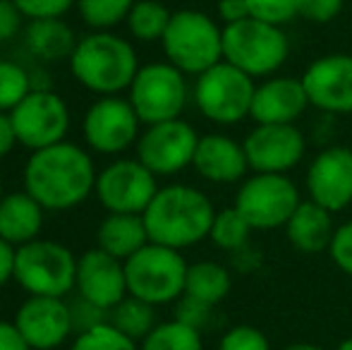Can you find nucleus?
<instances>
[{
    "label": "nucleus",
    "mask_w": 352,
    "mask_h": 350,
    "mask_svg": "<svg viewBox=\"0 0 352 350\" xmlns=\"http://www.w3.org/2000/svg\"><path fill=\"white\" fill-rule=\"evenodd\" d=\"M96 166L89 151L72 142H58L32 151L24 164V192L48 211H67L89 199L96 187Z\"/></svg>",
    "instance_id": "nucleus-1"
},
{
    "label": "nucleus",
    "mask_w": 352,
    "mask_h": 350,
    "mask_svg": "<svg viewBox=\"0 0 352 350\" xmlns=\"http://www.w3.org/2000/svg\"><path fill=\"white\" fill-rule=\"evenodd\" d=\"M142 219L151 243L182 252L209 238L216 209L201 190L175 182L158 187Z\"/></svg>",
    "instance_id": "nucleus-2"
},
{
    "label": "nucleus",
    "mask_w": 352,
    "mask_h": 350,
    "mask_svg": "<svg viewBox=\"0 0 352 350\" xmlns=\"http://www.w3.org/2000/svg\"><path fill=\"white\" fill-rule=\"evenodd\" d=\"M140 67L135 46L113 32L87 34L70 56L74 80L98 96H120L135 82Z\"/></svg>",
    "instance_id": "nucleus-3"
},
{
    "label": "nucleus",
    "mask_w": 352,
    "mask_h": 350,
    "mask_svg": "<svg viewBox=\"0 0 352 350\" xmlns=\"http://www.w3.org/2000/svg\"><path fill=\"white\" fill-rule=\"evenodd\" d=\"M290 56V41L283 27L247 17L223 27V61L252 80L274 77Z\"/></svg>",
    "instance_id": "nucleus-4"
},
{
    "label": "nucleus",
    "mask_w": 352,
    "mask_h": 350,
    "mask_svg": "<svg viewBox=\"0 0 352 350\" xmlns=\"http://www.w3.org/2000/svg\"><path fill=\"white\" fill-rule=\"evenodd\" d=\"M161 46L170 65L197 77L223 61V27L199 10H177L168 22Z\"/></svg>",
    "instance_id": "nucleus-5"
},
{
    "label": "nucleus",
    "mask_w": 352,
    "mask_h": 350,
    "mask_svg": "<svg viewBox=\"0 0 352 350\" xmlns=\"http://www.w3.org/2000/svg\"><path fill=\"white\" fill-rule=\"evenodd\" d=\"M190 264L180 250L166 245L146 243L125 262L127 295L161 307L170 305L185 295V281Z\"/></svg>",
    "instance_id": "nucleus-6"
},
{
    "label": "nucleus",
    "mask_w": 352,
    "mask_h": 350,
    "mask_svg": "<svg viewBox=\"0 0 352 350\" xmlns=\"http://www.w3.org/2000/svg\"><path fill=\"white\" fill-rule=\"evenodd\" d=\"M14 281L29 295L65 298L74 290L77 257L70 248L56 240L36 238L17 248L14 254Z\"/></svg>",
    "instance_id": "nucleus-7"
},
{
    "label": "nucleus",
    "mask_w": 352,
    "mask_h": 350,
    "mask_svg": "<svg viewBox=\"0 0 352 350\" xmlns=\"http://www.w3.org/2000/svg\"><path fill=\"white\" fill-rule=\"evenodd\" d=\"M254 91L256 85L250 75L221 61L218 65L197 75L192 98L206 120L228 127L250 118Z\"/></svg>",
    "instance_id": "nucleus-8"
},
{
    "label": "nucleus",
    "mask_w": 352,
    "mask_h": 350,
    "mask_svg": "<svg viewBox=\"0 0 352 350\" xmlns=\"http://www.w3.org/2000/svg\"><path fill=\"white\" fill-rule=\"evenodd\" d=\"M185 72L170 63H148L142 65L135 82L127 89V101L144 125L175 120L182 116L190 101Z\"/></svg>",
    "instance_id": "nucleus-9"
},
{
    "label": "nucleus",
    "mask_w": 352,
    "mask_h": 350,
    "mask_svg": "<svg viewBox=\"0 0 352 350\" xmlns=\"http://www.w3.org/2000/svg\"><path fill=\"white\" fill-rule=\"evenodd\" d=\"M300 204V190L283 173H254L245 177L235 195V209L254 230L285 228Z\"/></svg>",
    "instance_id": "nucleus-10"
},
{
    "label": "nucleus",
    "mask_w": 352,
    "mask_h": 350,
    "mask_svg": "<svg viewBox=\"0 0 352 350\" xmlns=\"http://www.w3.org/2000/svg\"><path fill=\"white\" fill-rule=\"evenodd\" d=\"M10 120L19 144L38 151L65 142L70 130V108L53 89H32L10 111Z\"/></svg>",
    "instance_id": "nucleus-11"
},
{
    "label": "nucleus",
    "mask_w": 352,
    "mask_h": 350,
    "mask_svg": "<svg viewBox=\"0 0 352 350\" xmlns=\"http://www.w3.org/2000/svg\"><path fill=\"white\" fill-rule=\"evenodd\" d=\"M140 116L122 96H101L87 108L82 120L84 142L91 151L116 156L140 140Z\"/></svg>",
    "instance_id": "nucleus-12"
},
{
    "label": "nucleus",
    "mask_w": 352,
    "mask_h": 350,
    "mask_svg": "<svg viewBox=\"0 0 352 350\" xmlns=\"http://www.w3.org/2000/svg\"><path fill=\"white\" fill-rule=\"evenodd\" d=\"M158 192L156 175L140 159H118L96 175L94 195L108 214H144Z\"/></svg>",
    "instance_id": "nucleus-13"
},
{
    "label": "nucleus",
    "mask_w": 352,
    "mask_h": 350,
    "mask_svg": "<svg viewBox=\"0 0 352 350\" xmlns=\"http://www.w3.org/2000/svg\"><path fill=\"white\" fill-rule=\"evenodd\" d=\"M199 144L197 130L182 118L156 125H146V130L137 140V159L153 175H175L192 166L195 151Z\"/></svg>",
    "instance_id": "nucleus-14"
},
{
    "label": "nucleus",
    "mask_w": 352,
    "mask_h": 350,
    "mask_svg": "<svg viewBox=\"0 0 352 350\" xmlns=\"http://www.w3.org/2000/svg\"><path fill=\"white\" fill-rule=\"evenodd\" d=\"M242 144L252 173L287 175L307 151V140L297 125H254Z\"/></svg>",
    "instance_id": "nucleus-15"
},
{
    "label": "nucleus",
    "mask_w": 352,
    "mask_h": 350,
    "mask_svg": "<svg viewBox=\"0 0 352 350\" xmlns=\"http://www.w3.org/2000/svg\"><path fill=\"white\" fill-rule=\"evenodd\" d=\"M309 106L331 116L352 113V56L329 53L311 63L302 75Z\"/></svg>",
    "instance_id": "nucleus-16"
},
{
    "label": "nucleus",
    "mask_w": 352,
    "mask_h": 350,
    "mask_svg": "<svg viewBox=\"0 0 352 350\" xmlns=\"http://www.w3.org/2000/svg\"><path fill=\"white\" fill-rule=\"evenodd\" d=\"M14 324L32 350L60 348L72 336V312L65 298L29 295L14 314Z\"/></svg>",
    "instance_id": "nucleus-17"
},
{
    "label": "nucleus",
    "mask_w": 352,
    "mask_h": 350,
    "mask_svg": "<svg viewBox=\"0 0 352 350\" xmlns=\"http://www.w3.org/2000/svg\"><path fill=\"white\" fill-rule=\"evenodd\" d=\"M307 195L331 214L352 204V149L326 146L314 156L307 171Z\"/></svg>",
    "instance_id": "nucleus-18"
},
{
    "label": "nucleus",
    "mask_w": 352,
    "mask_h": 350,
    "mask_svg": "<svg viewBox=\"0 0 352 350\" xmlns=\"http://www.w3.org/2000/svg\"><path fill=\"white\" fill-rule=\"evenodd\" d=\"M74 290L79 298L111 312L120 300L127 298L125 262L103 252L101 248L87 250L82 257H77Z\"/></svg>",
    "instance_id": "nucleus-19"
},
{
    "label": "nucleus",
    "mask_w": 352,
    "mask_h": 350,
    "mask_svg": "<svg viewBox=\"0 0 352 350\" xmlns=\"http://www.w3.org/2000/svg\"><path fill=\"white\" fill-rule=\"evenodd\" d=\"M309 108L302 77H266L256 85L250 118L254 125H295Z\"/></svg>",
    "instance_id": "nucleus-20"
},
{
    "label": "nucleus",
    "mask_w": 352,
    "mask_h": 350,
    "mask_svg": "<svg viewBox=\"0 0 352 350\" xmlns=\"http://www.w3.org/2000/svg\"><path fill=\"white\" fill-rule=\"evenodd\" d=\"M192 168L204 180L216 182V185H232V182L245 180L247 171H250L245 144L228 135H218V132L201 135Z\"/></svg>",
    "instance_id": "nucleus-21"
},
{
    "label": "nucleus",
    "mask_w": 352,
    "mask_h": 350,
    "mask_svg": "<svg viewBox=\"0 0 352 350\" xmlns=\"http://www.w3.org/2000/svg\"><path fill=\"white\" fill-rule=\"evenodd\" d=\"M336 226L333 214L316 201L307 199L297 206V211L285 223V238L297 252L302 254H319L331 248Z\"/></svg>",
    "instance_id": "nucleus-22"
},
{
    "label": "nucleus",
    "mask_w": 352,
    "mask_h": 350,
    "mask_svg": "<svg viewBox=\"0 0 352 350\" xmlns=\"http://www.w3.org/2000/svg\"><path fill=\"white\" fill-rule=\"evenodd\" d=\"M43 206L29 192H10L0 201V238L12 248L32 243L43 228Z\"/></svg>",
    "instance_id": "nucleus-23"
},
{
    "label": "nucleus",
    "mask_w": 352,
    "mask_h": 350,
    "mask_svg": "<svg viewBox=\"0 0 352 350\" xmlns=\"http://www.w3.org/2000/svg\"><path fill=\"white\" fill-rule=\"evenodd\" d=\"M77 41L79 39L74 36L72 27L63 22V17L29 19V24L24 27V46L32 53V58H38L43 63L70 61Z\"/></svg>",
    "instance_id": "nucleus-24"
},
{
    "label": "nucleus",
    "mask_w": 352,
    "mask_h": 350,
    "mask_svg": "<svg viewBox=\"0 0 352 350\" xmlns=\"http://www.w3.org/2000/svg\"><path fill=\"white\" fill-rule=\"evenodd\" d=\"M96 243V248H101L103 252L127 262L151 240H148L142 214H108L98 226Z\"/></svg>",
    "instance_id": "nucleus-25"
},
{
    "label": "nucleus",
    "mask_w": 352,
    "mask_h": 350,
    "mask_svg": "<svg viewBox=\"0 0 352 350\" xmlns=\"http://www.w3.org/2000/svg\"><path fill=\"white\" fill-rule=\"evenodd\" d=\"M230 288H232V276L223 264L204 259V262L190 264V269H187L185 295L199 300V303L216 307L218 303H223L228 298Z\"/></svg>",
    "instance_id": "nucleus-26"
},
{
    "label": "nucleus",
    "mask_w": 352,
    "mask_h": 350,
    "mask_svg": "<svg viewBox=\"0 0 352 350\" xmlns=\"http://www.w3.org/2000/svg\"><path fill=\"white\" fill-rule=\"evenodd\" d=\"M108 322H111L118 331L130 336L132 341H144V338L148 336V331L158 324L156 307L144 303L140 298L127 295L125 300H120V303L108 312Z\"/></svg>",
    "instance_id": "nucleus-27"
},
{
    "label": "nucleus",
    "mask_w": 352,
    "mask_h": 350,
    "mask_svg": "<svg viewBox=\"0 0 352 350\" xmlns=\"http://www.w3.org/2000/svg\"><path fill=\"white\" fill-rule=\"evenodd\" d=\"M173 12L158 0H137L135 8L127 14V29L142 43L161 41L168 29Z\"/></svg>",
    "instance_id": "nucleus-28"
},
{
    "label": "nucleus",
    "mask_w": 352,
    "mask_h": 350,
    "mask_svg": "<svg viewBox=\"0 0 352 350\" xmlns=\"http://www.w3.org/2000/svg\"><path fill=\"white\" fill-rule=\"evenodd\" d=\"M140 350H204L201 331L173 317L170 322H158L140 343Z\"/></svg>",
    "instance_id": "nucleus-29"
},
{
    "label": "nucleus",
    "mask_w": 352,
    "mask_h": 350,
    "mask_svg": "<svg viewBox=\"0 0 352 350\" xmlns=\"http://www.w3.org/2000/svg\"><path fill=\"white\" fill-rule=\"evenodd\" d=\"M137 0H77L79 19L91 32H111L113 27L127 22V14Z\"/></svg>",
    "instance_id": "nucleus-30"
},
{
    "label": "nucleus",
    "mask_w": 352,
    "mask_h": 350,
    "mask_svg": "<svg viewBox=\"0 0 352 350\" xmlns=\"http://www.w3.org/2000/svg\"><path fill=\"white\" fill-rule=\"evenodd\" d=\"M252 233H254V228L250 226V221H247L235 206H228V209L216 211L209 240L216 245V248L228 250V252H235V250L245 248Z\"/></svg>",
    "instance_id": "nucleus-31"
},
{
    "label": "nucleus",
    "mask_w": 352,
    "mask_h": 350,
    "mask_svg": "<svg viewBox=\"0 0 352 350\" xmlns=\"http://www.w3.org/2000/svg\"><path fill=\"white\" fill-rule=\"evenodd\" d=\"M32 72L14 61H0V113H10L29 91Z\"/></svg>",
    "instance_id": "nucleus-32"
},
{
    "label": "nucleus",
    "mask_w": 352,
    "mask_h": 350,
    "mask_svg": "<svg viewBox=\"0 0 352 350\" xmlns=\"http://www.w3.org/2000/svg\"><path fill=\"white\" fill-rule=\"evenodd\" d=\"M70 350H140V346L130 336L118 331L111 322H106L89 331L77 333Z\"/></svg>",
    "instance_id": "nucleus-33"
},
{
    "label": "nucleus",
    "mask_w": 352,
    "mask_h": 350,
    "mask_svg": "<svg viewBox=\"0 0 352 350\" xmlns=\"http://www.w3.org/2000/svg\"><path fill=\"white\" fill-rule=\"evenodd\" d=\"M218 350H271V343L261 329L252 324H237L221 336Z\"/></svg>",
    "instance_id": "nucleus-34"
},
{
    "label": "nucleus",
    "mask_w": 352,
    "mask_h": 350,
    "mask_svg": "<svg viewBox=\"0 0 352 350\" xmlns=\"http://www.w3.org/2000/svg\"><path fill=\"white\" fill-rule=\"evenodd\" d=\"M250 14L261 22L285 27L297 17V0H247Z\"/></svg>",
    "instance_id": "nucleus-35"
},
{
    "label": "nucleus",
    "mask_w": 352,
    "mask_h": 350,
    "mask_svg": "<svg viewBox=\"0 0 352 350\" xmlns=\"http://www.w3.org/2000/svg\"><path fill=\"white\" fill-rule=\"evenodd\" d=\"M345 0H297V17L311 24H329L343 12Z\"/></svg>",
    "instance_id": "nucleus-36"
},
{
    "label": "nucleus",
    "mask_w": 352,
    "mask_h": 350,
    "mask_svg": "<svg viewBox=\"0 0 352 350\" xmlns=\"http://www.w3.org/2000/svg\"><path fill=\"white\" fill-rule=\"evenodd\" d=\"M12 3L27 19H48L70 12L77 0H12Z\"/></svg>",
    "instance_id": "nucleus-37"
},
{
    "label": "nucleus",
    "mask_w": 352,
    "mask_h": 350,
    "mask_svg": "<svg viewBox=\"0 0 352 350\" xmlns=\"http://www.w3.org/2000/svg\"><path fill=\"white\" fill-rule=\"evenodd\" d=\"M331 259L343 274L352 276V221H345L336 228L333 240H331Z\"/></svg>",
    "instance_id": "nucleus-38"
},
{
    "label": "nucleus",
    "mask_w": 352,
    "mask_h": 350,
    "mask_svg": "<svg viewBox=\"0 0 352 350\" xmlns=\"http://www.w3.org/2000/svg\"><path fill=\"white\" fill-rule=\"evenodd\" d=\"M70 312H72V327L77 333L82 331H89V329L98 327V324H106L108 322V312L101 307H96L94 303H89V300L79 298L70 305Z\"/></svg>",
    "instance_id": "nucleus-39"
},
{
    "label": "nucleus",
    "mask_w": 352,
    "mask_h": 350,
    "mask_svg": "<svg viewBox=\"0 0 352 350\" xmlns=\"http://www.w3.org/2000/svg\"><path fill=\"white\" fill-rule=\"evenodd\" d=\"M211 309H213L211 305L199 303V300L190 298V295H182V298L177 300L175 319H180V322L190 324V327H195V329H199V331H201V327L209 322Z\"/></svg>",
    "instance_id": "nucleus-40"
},
{
    "label": "nucleus",
    "mask_w": 352,
    "mask_h": 350,
    "mask_svg": "<svg viewBox=\"0 0 352 350\" xmlns=\"http://www.w3.org/2000/svg\"><path fill=\"white\" fill-rule=\"evenodd\" d=\"M22 19L24 14L12 0H0V43L12 41L22 32Z\"/></svg>",
    "instance_id": "nucleus-41"
},
{
    "label": "nucleus",
    "mask_w": 352,
    "mask_h": 350,
    "mask_svg": "<svg viewBox=\"0 0 352 350\" xmlns=\"http://www.w3.org/2000/svg\"><path fill=\"white\" fill-rule=\"evenodd\" d=\"M218 17H221L223 27L242 22V19L252 17L250 5H247V0H218Z\"/></svg>",
    "instance_id": "nucleus-42"
},
{
    "label": "nucleus",
    "mask_w": 352,
    "mask_h": 350,
    "mask_svg": "<svg viewBox=\"0 0 352 350\" xmlns=\"http://www.w3.org/2000/svg\"><path fill=\"white\" fill-rule=\"evenodd\" d=\"M0 350H32L14 322L0 319Z\"/></svg>",
    "instance_id": "nucleus-43"
},
{
    "label": "nucleus",
    "mask_w": 352,
    "mask_h": 350,
    "mask_svg": "<svg viewBox=\"0 0 352 350\" xmlns=\"http://www.w3.org/2000/svg\"><path fill=\"white\" fill-rule=\"evenodd\" d=\"M14 254H17V248H12L8 240L0 238V288L10 278H14Z\"/></svg>",
    "instance_id": "nucleus-44"
},
{
    "label": "nucleus",
    "mask_w": 352,
    "mask_h": 350,
    "mask_svg": "<svg viewBox=\"0 0 352 350\" xmlns=\"http://www.w3.org/2000/svg\"><path fill=\"white\" fill-rule=\"evenodd\" d=\"M14 144H19V142H17V135H14L10 113H0V161H3L5 156H10Z\"/></svg>",
    "instance_id": "nucleus-45"
},
{
    "label": "nucleus",
    "mask_w": 352,
    "mask_h": 350,
    "mask_svg": "<svg viewBox=\"0 0 352 350\" xmlns=\"http://www.w3.org/2000/svg\"><path fill=\"white\" fill-rule=\"evenodd\" d=\"M283 350H326V348L316 346V343H290V346H285Z\"/></svg>",
    "instance_id": "nucleus-46"
},
{
    "label": "nucleus",
    "mask_w": 352,
    "mask_h": 350,
    "mask_svg": "<svg viewBox=\"0 0 352 350\" xmlns=\"http://www.w3.org/2000/svg\"><path fill=\"white\" fill-rule=\"evenodd\" d=\"M336 350H352V336L350 338H345V341H340L338 343V348Z\"/></svg>",
    "instance_id": "nucleus-47"
},
{
    "label": "nucleus",
    "mask_w": 352,
    "mask_h": 350,
    "mask_svg": "<svg viewBox=\"0 0 352 350\" xmlns=\"http://www.w3.org/2000/svg\"><path fill=\"white\" fill-rule=\"evenodd\" d=\"M3 197H5V192H3V182H0V201H3Z\"/></svg>",
    "instance_id": "nucleus-48"
},
{
    "label": "nucleus",
    "mask_w": 352,
    "mask_h": 350,
    "mask_svg": "<svg viewBox=\"0 0 352 350\" xmlns=\"http://www.w3.org/2000/svg\"><path fill=\"white\" fill-rule=\"evenodd\" d=\"M53 350H58V348H53Z\"/></svg>",
    "instance_id": "nucleus-49"
}]
</instances>
